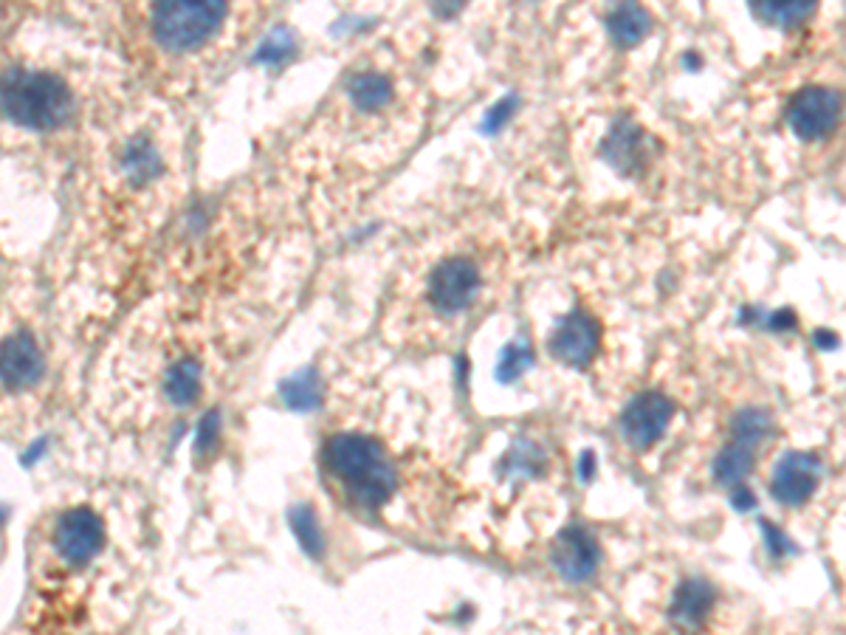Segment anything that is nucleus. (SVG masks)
Masks as SVG:
<instances>
[{
    "label": "nucleus",
    "mask_w": 846,
    "mask_h": 635,
    "mask_svg": "<svg viewBox=\"0 0 846 635\" xmlns=\"http://www.w3.org/2000/svg\"><path fill=\"white\" fill-rule=\"evenodd\" d=\"M773 435V416L762 407H745L731 421V441L757 452Z\"/></svg>",
    "instance_id": "f3484780"
},
{
    "label": "nucleus",
    "mask_w": 846,
    "mask_h": 635,
    "mask_svg": "<svg viewBox=\"0 0 846 635\" xmlns=\"http://www.w3.org/2000/svg\"><path fill=\"white\" fill-rule=\"evenodd\" d=\"M675 418V401L666 392H641L621 412V435L632 450H652Z\"/></svg>",
    "instance_id": "423d86ee"
},
{
    "label": "nucleus",
    "mask_w": 846,
    "mask_h": 635,
    "mask_svg": "<svg viewBox=\"0 0 846 635\" xmlns=\"http://www.w3.org/2000/svg\"><path fill=\"white\" fill-rule=\"evenodd\" d=\"M156 45L172 57L201 52L229 18L226 3H159L147 12Z\"/></svg>",
    "instance_id": "7ed1b4c3"
},
{
    "label": "nucleus",
    "mask_w": 846,
    "mask_h": 635,
    "mask_svg": "<svg viewBox=\"0 0 846 635\" xmlns=\"http://www.w3.org/2000/svg\"><path fill=\"white\" fill-rule=\"evenodd\" d=\"M607 29L615 37L618 45H624V49H632V45L641 43L652 29V18L646 9L641 7H618L612 9L610 18H607Z\"/></svg>",
    "instance_id": "dca6fc26"
},
{
    "label": "nucleus",
    "mask_w": 846,
    "mask_h": 635,
    "mask_svg": "<svg viewBox=\"0 0 846 635\" xmlns=\"http://www.w3.org/2000/svg\"><path fill=\"white\" fill-rule=\"evenodd\" d=\"M599 542L587 528L570 526L556 537L550 562L567 582H587L599 568Z\"/></svg>",
    "instance_id": "9b49d317"
},
{
    "label": "nucleus",
    "mask_w": 846,
    "mask_h": 635,
    "mask_svg": "<svg viewBox=\"0 0 846 635\" xmlns=\"http://www.w3.org/2000/svg\"><path fill=\"white\" fill-rule=\"evenodd\" d=\"M3 114L29 130H57L77 114V97L54 71L14 68L3 71Z\"/></svg>",
    "instance_id": "f03ea898"
},
{
    "label": "nucleus",
    "mask_w": 846,
    "mask_h": 635,
    "mask_svg": "<svg viewBox=\"0 0 846 635\" xmlns=\"http://www.w3.org/2000/svg\"><path fill=\"white\" fill-rule=\"evenodd\" d=\"M204 390V365L192 356H181L164 373V396L172 407L195 405Z\"/></svg>",
    "instance_id": "4468645a"
},
{
    "label": "nucleus",
    "mask_w": 846,
    "mask_h": 635,
    "mask_svg": "<svg viewBox=\"0 0 846 635\" xmlns=\"http://www.w3.org/2000/svg\"><path fill=\"white\" fill-rule=\"evenodd\" d=\"M483 291V269L471 255L440 257L424 280V300L438 314L458 316L478 302Z\"/></svg>",
    "instance_id": "20e7f679"
},
{
    "label": "nucleus",
    "mask_w": 846,
    "mask_h": 635,
    "mask_svg": "<svg viewBox=\"0 0 846 635\" xmlns=\"http://www.w3.org/2000/svg\"><path fill=\"white\" fill-rule=\"evenodd\" d=\"M844 114V99L838 90L824 88V85H810L799 90L788 105V122L793 133L804 141L827 139L840 125Z\"/></svg>",
    "instance_id": "39448f33"
},
{
    "label": "nucleus",
    "mask_w": 846,
    "mask_h": 635,
    "mask_svg": "<svg viewBox=\"0 0 846 635\" xmlns=\"http://www.w3.org/2000/svg\"><path fill=\"white\" fill-rule=\"evenodd\" d=\"M601 345V327L587 311H574L556 325L550 336L554 359L567 367H587L596 362Z\"/></svg>",
    "instance_id": "1a4fd4ad"
},
{
    "label": "nucleus",
    "mask_w": 846,
    "mask_h": 635,
    "mask_svg": "<svg viewBox=\"0 0 846 635\" xmlns=\"http://www.w3.org/2000/svg\"><path fill=\"white\" fill-rule=\"evenodd\" d=\"M604 155L621 173H638L650 161V139L635 122H618L604 141Z\"/></svg>",
    "instance_id": "ddd939ff"
},
{
    "label": "nucleus",
    "mask_w": 846,
    "mask_h": 635,
    "mask_svg": "<svg viewBox=\"0 0 846 635\" xmlns=\"http://www.w3.org/2000/svg\"><path fill=\"white\" fill-rule=\"evenodd\" d=\"M813 12V3H759V7H753V14H757L759 20H764L768 26L777 29L802 26L804 20Z\"/></svg>",
    "instance_id": "6ab92c4d"
},
{
    "label": "nucleus",
    "mask_w": 846,
    "mask_h": 635,
    "mask_svg": "<svg viewBox=\"0 0 846 635\" xmlns=\"http://www.w3.org/2000/svg\"><path fill=\"white\" fill-rule=\"evenodd\" d=\"M347 97L362 114H378L393 99V79L384 71H356L347 79Z\"/></svg>",
    "instance_id": "2eb2a0df"
},
{
    "label": "nucleus",
    "mask_w": 846,
    "mask_h": 635,
    "mask_svg": "<svg viewBox=\"0 0 846 635\" xmlns=\"http://www.w3.org/2000/svg\"><path fill=\"white\" fill-rule=\"evenodd\" d=\"M824 477V463L813 452H790L773 469L770 494L773 501L788 508H799L818 492Z\"/></svg>",
    "instance_id": "0eeeda50"
},
{
    "label": "nucleus",
    "mask_w": 846,
    "mask_h": 635,
    "mask_svg": "<svg viewBox=\"0 0 846 635\" xmlns=\"http://www.w3.org/2000/svg\"><path fill=\"white\" fill-rule=\"evenodd\" d=\"M714 604H717V593L706 579H686L668 604V622L681 633L692 635L706 627Z\"/></svg>",
    "instance_id": "f8f14e48"
},
{
    "label": "nucleus",
    "mask_w": 846,
    "mask_h": 635,
    "mask_svg": "<svg viewBox=\"0 0 846 635\" xmlns=\"http://www.w3.org/2000/svg\"><path fill=\"white\" fill-rule=\"evenodd\" d=\"M325 466L347 501L362 508H382L398 488V472L376 438L364 432H336L325 443Z\"/></svg>",
    "instance_id": "f257e3e1"
},
{
    "label": "nucleus",
    "mask_w": 846,
    "mask_h": 635,
    "mask_svg": "<svg viewBox=\"0 0 846 635\" xmlns=\"http://www.w3.org/2000/svg\"><path fill=\"white\" fill-rule=\"evenodd\" d=\"M105 528L90 508H71L54 526V548L68 564H85L103 551Z\"/></svg>",
    "instance_id": "6e6552de"
},
{
    "label": "nucleus",
    "mask_w": 846,
    "mask_h": 635,
    "mask_svg": "<svg viewBox=\"0 0 846 635\" xmlns=\"http://www.w3.org/2000/svg\"><path fill=\"white\" fill-rule=\"evenodd\" d=\"M753 455H757V452L742 446V443L728 441L726 446H722V452L714 458V477H717V483L731 488L742 486L748 472L753 469Z\"/></svg>",
    "instance_id": "a211bd4d"
},
{
    "label": "nucleus",
    "mask_w": 846,
    "mask_h": 635,
    "mask_svg": "<svg viewBox=\"0 0 846 635\" xmlns=\"http://www.w3.org/2000/svg\"><path fill=\"white\" fill-rule=\"evenodd\" d=\"M45 373V356L32 331H14L3 342V387L9 392H26L40 385Z\"/></svg>",
    "instance_id": "9d476101"
}]
</instances>
